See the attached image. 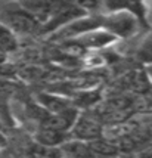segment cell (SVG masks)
Masks as SVG:
<instances>
[{
	"label": "cell",
	"mask_w": 152,
	"mask_h": 158,
	"mask_svg": "<svg viewBox=\"0 0 152 158\" xmlns=\"http://www.w3.org/2000/svg\"><path fill=\"white\" fill-rule=\"evenodd\" d=\"M0 22L6 25L12 33L19 34H34L40 33L42 24L24 7L19 9H5L0 15Z\"/></svg>",
	"instance_id": "1"
},
{
	"label": "cell",
	"mask_w": 152,
	"mask_h": 158,
	"mask_svg": "<svg viewBox=\"0 0 152 158\" xmlns=\"http://www.w3.org/2000/svg\"><path fill=\"white\" fill-rule=\"evenodd\" d=\"M69 138L86 143L104 138V127L101 124V120L90 114H80L69 131Z\"/></svg>",
	"instance_id": "2"
},
{
	"label": "cell",
	"mask_w": 152,
	"mask_h": 158,
	"mask_svg": "<svg viewBox=\"0 0 152 158\" xmlns=\"http://www.w3.org/2000/svg\"><path fill=\"white\" fill-rule=\"evenodd\" d=\"M104 25V19L99 18V16H81L78 19L69 22L68 25L62 27L61 30H58L56 34V40L62 41H69V40H76L81 35L87 34L93 30H97V28H102Z\"/></svg>",
	"instance_id": "3"
},
{
	"label": "cell",
	"mask_w": 152,
	"mask_h": 158,
	"mask_svg": "<svg viewBox=\"0 0 152 158\" xmlns=\"http://www.w3.org/2000/svg\"><path fill=\"white\" fill-rule=\"evenodd\" d=\"M102 28L109 31L115 37H130L138 30V21L134 18V15L130 12L118 10L111 16L105 18Z\"/></svg>",
	"instance_id": "4"
},
{
	"label": "cell",
	"mask_w": 152,
	"mask_h": 158,
	"mask_svg": "<svg viewBox=\"0 0 152 158\" xmlns=\"http://www.w3.org/2000/svg\"><path fill=\"white\" fill-rule=\"evenodd\" d=\"M115 40H117V37L114 34H111L109 31H106L105 28H97V30H93V31H90L87 34L78 37L76 40H69V41H74L76 44H78L86 52L87 49L106 48V46L112 44Z\"/></svg>",
	"instance_id": "5"
},
{
	"label": "cell",
	"mask_w": 152,
	"mask_h": 158,
	"mask_svg": "<svg viewBox=\"0 0 152 158\" xmlns=\"http://www.w3.org/2000/svg\"><path fill=\"white\" fill-rule=\"evenodd\" d=\"M37 102L42 105V108L50 114H59L64 111L72 108V101L61 95H52V93H39Z\"/></svg>",
	"instance_id": "6"
},
{
	"label": "cell",
	"mask_w": 152,
	"mask_h": 158,
	"mask_svg": "<svg viewBox=\"0 0 152 158\" xmlns=\"http://www.w3.org/2000/svg\"><path fill=\"white\" fill-rule=\"evenodd\" d=\"M92 158H115L120 155V146L117 142H112L106 138L96 139L93 142H87Z\"/></svg>",
	"instance_id": "7"
},
{
	"label": "cell",
	"mask_w": 152,
	"mask_h": 158,
	"mask_svg": "<svg viewBox=\"0 0 152 158\" xmlns=\"http://www.w3.org/2000/svg\"><path fill=\"white\" fill-rule=\"evenodd\" d=\"M69 140V133L50 129H39L35 133V143L44 145V146H53V148H62Z\"/></svg>",
	"instance_id": "8"
},
{
	"label": "cell",
	"mask_w": 152,
	"mask_h": 158,
	"mask_svg": "<svg viewBox=\"0 0 152 158\" xmlns=\"http://www.w3.org/2000/svg\"><path fill=\"white\" fill-rule=\"evenodd\" d=\"M16 49H18V40L15 34L0 22V52L7 55L10 52H15Z\"/></svg>",
	"instance_id": "9"
},
{
	"label": "cell",
	"mask_w": 152,
	"mask_h": 158,
	"mask_svg": "<svg viewBox=\"0 0 152 158\" xmlns=\"http://www.w3.org/2000/svg\"><path fill=\"white\" fill-rule=\"evenodd\" d=\"M15 90V86L12 83L5 81V80H0V102L5 101L6 98H9Z\"/></svg>",
	"instance_id": "10"
},
{
	"label": "cell",
	"mask_w": 152,
	"mask_h": 158,
	"mask_svg": "<svg viewBox=\"0 0 152 158\" xmlns=\"http://www.w3.org/2000/svg\"><path fill=\"white\" fill-rule=\"evenodd\" d=\"M146 74H148V77H149V80H151V83H152V64L148 65V68H146Z\"/></svg>",
	"instance_id": "11"
},
{
	"label": "cell",
	"mask_w": 152,
	"mask_h": 158,
	"mask_svg": "<svg viewBox=\"0 0 152 158\" xmlns=\"http://www.w3.org/2000/svg\"><path fill=\"white\" fill-rule=\"evenodd\" d=\"M5 58H6V55H5L3 52H0V64H3V62H5Z\"/></svg>",
	"instance_id": "12"
},
{
	"label": "cell",
	"mask_w": 152,
	"mask_h": 158,
	"mask_svg": "<svg viewBox=\"0 0 152 158\" xmlns=\"http://www.w3.org/2000/svg\"><path fill=\"white\" fill-rule=\"evenodd\" d=\"M27 158H42V157H37V155H34V154H30Z\"/></svg>",
	"instance_id": "13"
}]
</instances>
